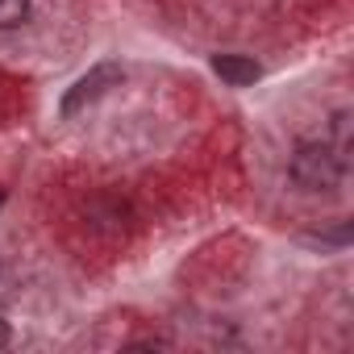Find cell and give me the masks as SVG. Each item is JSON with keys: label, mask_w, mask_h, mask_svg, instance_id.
I'll return each mask as SVG.
<instances>
[{"label": "cell", "mask_w": 354, "mask_h": 354, "mask_svg": "<svg viewBox=\"0 0 354 354\" xmlns=\"http://www.w3.org/2000/svg\"><path fill=\"white\" fill-rule=\"evenodd\" d=\"M213 71H217L230 88H250V84L263 75V67H259L250 55H213Z\"/></svg>", "instance_id": "obj_3"}, {"label": "cell", "mask_w": 354, "mask_h": 354, "mask_svg": "<svg viewBox=\"0 0 354 354\" xmlns=\"http://www.w3.org/2000/svg\"><path fill=\"white\" fill-rule=\"evenodd\" d=\"M0 201H5V192H0Z\"/></svg>", "instance_id": "obj_6"}, {"label": "cell", "mask_w": 354, "mask_h": 354, "mask_svg": "<svg viewBox=\"0 0 354 354\" xmlns=\"http://www.w3.org/2000/svg\"><path fill=\"white\" fill-rule=\"evenodd\" d=\"M30 21V0H0V30H17Z\"/></svg>", "instance_id": "obj_4"}, {"label": "cell", "mask_w": 354, "mask_h": 354, "mask_svg": "<svg viewBox=\"0 0 354 354\" xmlns=\"http://www.w3.org/2000/svg\"><path fill=\"white\" fill-rule=\"evenodd\" d=\"M121 80H125V67H121V63H96L88 75H80V80L67 88V96H63V117H75L80 109H88L92 100H100L109 88H121Z\"/></svg>", "instance_id": "obj_2"}, {"label": "cell", "mask_w": 354, "mask_h": 354, "mask_svg": "<svg viewBox=\"0 0 354 354\" xmlns=\"http://www.w3.org/2000/svg\"><path fill=\"white\" fill-rule=\"evenodd\" d=\"M288 175L300 192H333L346 175V158L333 150V142H300L288 162Z\"/></svg>", "instance_id": "obj_1"}, {"label": "cell", "mask_w": 354, "mask_h": 354, "mask_svg": "<svg viewBox=\"0 0 354 354\" xmlns=\"http://www.w3.org/2000/svg\"><path fill=\"white\" fill-rule=\"evenodd\" d=\"M13 342V329H9V321H0V350H5Z\"/></svg>", "instance_id": "obj_5"}]
</instances>
